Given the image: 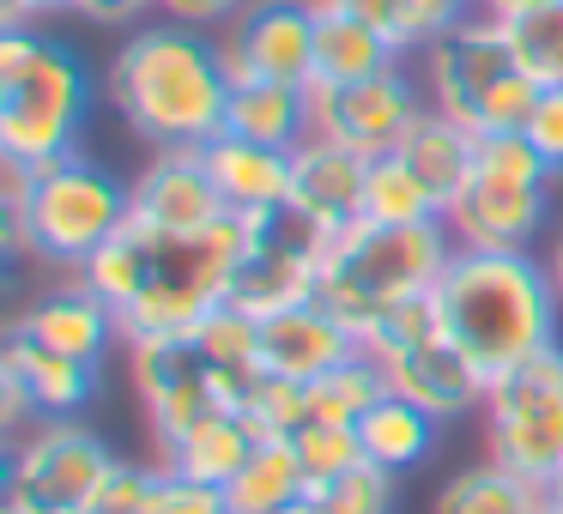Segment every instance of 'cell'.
<instances>
[{
  "instance_id": "cell-1",
  "label": "cell",
  "mask_w": 563,
  "mask_h": 514,
  "mask_svg": "<svg viewBox=\"0 0 563 514\" xmlns=\"http://www.w3.org/2000/svg\"><path fill=\"white\" fill-rule=\"evenodd\" d=\"M236 255H243V219H219L207 231H158V224L128 219L74 279H86L115 309L128 345L195 333L212 309H224Z\"/></svg>"
},
{
  "instance_id": "cell-2",
  "label": "cell",
  "mask_w": 563,
  "mask_h": 514,
  "mask_svg": "<svg viewBox=\"0 0 563 514\" xmlns=\"http://www.w3.org/2000/svg\"><path fill=\"white\" fill-rule=\"evenodd\" d=\"M122 127L152 152L170 146H207L224 134V110H231V74H224L219 37L195 25H140L122 37L103 74Z\"/></svg>"
},
{
  "instance_id": "cell-3",
  "label": "cell",
  "mask_w": 563,
  "mask_h": 514,
  "mask_svg": "<svg viewBox=\"0 0 563 514\" xmlns=\"http://www.w3.org/2000/svg\"><path fill=\"white\" fill-rule=\"evenodd\" d=\"M437 321L485 376H503L521 357L558 345L563 297L551 284L545 260L527 248H461L437 279Z\"/></svg>"
},
{
  "instance_id": "cell-4",
  "label": "cell",
  "mask_w": 563,
  "mask_h": 514,
  "mask_svg": "<svg viewBox=\"0 0 563 514\" xmlns=\"http://www.w3.org/2000/svg\"><path fill=\"white\" fill-rule=\"evenodd\" d=\"M0 188H7V255H31L62 272H86V260L134 219L128 182L86 152L37 170L0 158Z\"/></svg>"
},
{
  "instance_id": "cell-5",
  "label": "cell",
  "mask_w": 563,
  "mask_h": 514,
  "mask_svg": "<svg viewBox=\"0 0 563 514\" xmlns=\"http://www.w3.org/2000/svg\"><path fill=\"white\" fill-rule=\"evenodd\" d=\"M91 115V74L49 31H0V158H74Z\"/></svg>"
},
{
  "instance_id": "cell-6",
  "label": "cell",
  "mask_w": 563,
  "mask_h": 514,
  "mask_svg": "<svg viewBox=\"0 0 563 514\" xmlns=\"http://www.w3.org/2000/svg\"><path fill=\"white\" fill-rule=\"evenodd\" d=\"M454 255V236L442 219L430 224H376L357 219L333 231L328 267H321V303L364 339L388 309L430 297Z\"/></svg>"
},
{
  "instance_id": "cell-7",
  "label": "cell",
  "mask_w": 563,
  "mask_h": 514,
  "mask_svg": "<svg viewBox=\"0 0 563 514\" xmlns=\"http://www.w3.org/2000/svg\"><path fill=\"white\" fill-rule=\"evenodd\" d=\"M424 91L430 110L454 115L461 127L485 134H521L527 115H533L539 86L521 74L509 37H503V19L473 13L454 31H442L424 49Z\"/></svg>"
},
{
  "instance_id": "cell-8",
  "label": "cell",
  "mask_w": 563,
  "mask_h": 514,
  "mask_svg": "<svg viewBox=\"0 0 563 514\" xmlns=\"http://www.w3.org/2000/svg\"><path fill=\"white\" fill-rule=\"evenodd\" d=\"M551 182L558 176L545 170V158L533 152L527 134H485L473 182L442 212V224L461 248H533Z\"/></svg>"
},
{
  "instance_id": "cell-9",
  "label": "cell",
  "mask_w": 563,
  "mask_h": 514,
  "mask_svg": "<svg viewBox=\"0 0 563 514\" xmlns=\"http://www.w3.org/2000/svg\"><path fill=\"white\" fill-rule=\"evenodd\" d=\"M333 231L316 224L303 206H273L243 219V255L231 272V297L224 303L249 321L285 315L297 303H316L321 297V267H328Z\"/></svg>"
},
{
  "instance_id": "cell-10",
  "label": "cell",
  "mask_w": 563,
  "mask_h": 514,
  "mask_svg": "<svg viewBox=\"0 0 563 514\" xmlns=\"http://www.w3.org/2000/svg\"><path fill=\"white\" fill-rule=\"evenodd\" d=\"M485 454L551 484L563 472V345L521 357L485 388Z\"/></svg>"
},
{
  "instance_id": "cell-11",
  "label": "cell",
  "mask_w": 563,
  "mask_h": 514,
  "mask_svg": "<svg viewBox=\"0 0 563 514\" xmlns=\"http://www.w3.org/2000/svg\"><path fill=\"white\" fill-rule=\"evenodd\" d=\"M122 454L79 417L37 424L7 448V509L13 514H86Z\"/></svg>"
},
{
  "instance_id": "cell-12",
  "label": "cell",
  "mask_w": 563,
  "mask_h": 514,
  "mask_svg": "<svg viewBox=\"0 0 563 514\" xmlns=\"http://www.w3.org/2000/svg\"><path fill=\"white\" fill-rule=\"evenodd\" d=\"M128 376H134L140 412H146L152 448H170L195 424L219 412H236L219 364L195 333H164V339H128Z\"/></svg>"
},
{
  "instance_id": "cell-13",
  "label": "cell",
  "mask_w": 563,
  "mask_h": 514,
  "mask_svg": "<svg viewBox=\"0 0 563 514\" xmlns=\"http://www.w3.org/2000/svg\"><path fill=\"white\" fill-rule=\"evenodd\" d=\"M424 110H430V91L406 67H388L376 79H352V86H309V134L333 139L357 158H388Z\"/></svg>"
},
{
  "instance_id": "cell-14",
  "label": "cell",
  "mask_w": 563,
  "mask_h": 514,
  "mask_svg": "<svg viewBox=\"0 0 563 514\" xmlns=\"http://www.w3.org/2000/svg\"><path fill=\"white\" fill-rule=\"evenodd\" d=\"M219 55L231 86L243 79H316V0H249L243 13L219 31Z\"/></svg>"
},
{
  "instance_id": "cell-15",
  "label": "cell",
  "mask_w": 563,
  "mask_h": 514,
  "mask_svg": "<svg viewBox=\"0 0 563 514\" xmlns=\"http://www.w3.org/2000/svg\"><path fill=\"white\" fill-rule=\"evenodd\" d=\"M376 364L388 369V388L400 393V400L424 405L437 424L466 417V412H485L490 376L449 339V333H424V339H412V345H400V351L376 357Z\"/></svg>"
},
{
  "instance_id": "cell-16",
  "label": "cell",
  "mask_w": 563,
  "mask_h": 514,
  "mask_svg": "<svg viewBox=\"0 0 563 514\" xmlns=\"http://www.w3.org/2000/svg\"><path fill=\"white\" fill-rule=\"evenodd\" d=\"M128 200H134V219L140 224H158V231H207V224L231 219L200 146L152 152L146 170L128 182Z\"/></svg>"
},
{
  "instance_id": "cell-17",
  "label": "cell",
  "mask_w": 563,
  "mask_h": 514,
  "mask_svg": "<svg viewBox=\"0 0 563 514\" xmlns=\"http://www.w3.org/2000/svg\"><path fill=\"white\" fill-rule=\"evenodd\" d=\"M357 351H364V339H357L340 315H328L321 297L261 321V369H267V376H285V381H303V388L316 376H328V369H340L345 357H357Z\"/></svg>"
},
{
  "instance_id": "cell-18",
  "label": "cell",
  "mask_w": 563,
  "mask_h": 514,
  "mask_svg": "<svg viewBox=\"0 0 563 514\" xmlns=\"http://www.w3.org/2000/svg\"><path fill=\"white\" fill-rule=\"evenodd\" d=\"M7 327L25 333V339H37V345H49V351H62V357H79V364H103V351L122 339L115 309L103 303L86 279L55 284V291L31 297V303L19 309Z\"/></svg>"
},
{
  "instance_id": "cell-19",
  "label": "cell",
  "mask_w": 563,
  "mask_h": 514,
  "mask_svg": "<svg viewBox=\"0 0 563 514\" xmlns=\"http://www.w3.org/2000/svg\"><path fill=\"white\" fill-rule=\"evenodd\" d=\"M98 369L103 364H79V357H62L49 345L25 339V333L7 327L0 339V381L19 388L37 412V424H62V417H79L98 393Z\"/></svg>"
},
{
  "instance_id": "cell-20",
  "label": "cell",
  "mask_w": 563,
  "mask_h": 514,
  "mask_svg": "<svg viewBox=\"0 0 563 514\" xmlns=\"http://www.w3.org/2000/svg\"><path fill=\"white\" fill-rule=\"evenodd\" d=\"M364 188H369V158L309 134L291 152V206H303L316 224L345 231L364 219Z\"/></svg>"
},
{
  "instance_id": "cell-21",
  "label": "cell",
  "mask_w": 563,
  "mask_h": 514,
  "mask_svg": "<svg viewBox=\"0 0 563 514\" xmlns=\"http://www.w3.org/2000/svg\"><path fill=\"white\" fill-rule=\"evenodd\" d=\"M200 152H207V170L219 182L231 219H255V212H273L291 200V152L255 146V139H236V134L207 139Z\"/></svg>"
},
{
  "instance_id": "cell-22",
  "label": "cell",
  "mask_w": 563,
  "mask_h": 514,
  "mask_svg": "<svg viewBox=\"0 0 563 514\" xmlns=\"http://www.w3.org/2000/svg\"><path fill=\"white\" fill-rule=\"evenodd\" d=\"M388 67H400V55L369 19H357L340 0H316V79L309 86H352Z\"/></svg>"
},
{
  "instance_id": "cell-23",
  "label": "cell",
  "mask_w": 563,
  "mask_h": 514,
  "mask_svg": "<svg viewBox=\"0 0 563 514\" xmlns=\"http://www.w3.org/2000/svg\"><path fill=\"white\" fill-rule=\"evenodd\" d=\"M394 152L412 164V176L430 188V194H437L442 212L461 200V188L473 182V170H478V134H473V127H461L454 115H442V110L418 115L412 134H406Z\"/></svg>"
},
{
  "instance_id": "cell-24",
  "label": "cell",
  "mask_w": 563,
  "mask_h": 514,
  "mask_svg": "<svg viewBox=\"0 0 563 514\" xmlns=\"http://www.w3.org/2000/svg\"><path fill=\"white\" fill-rule=\"evenodd\" d=\"M261 442L267 436H261L243 412H219V417H207V424H195L188 436H176L170 448H158V466L176 472V478H195V484H219L224 490L249 466V454H255Z\"/></svg>"
},
{
  "instance_id": "cell-25",
  "label": "cell",
  "mask_w": 563,
  "mask_h": 514,
  "mask_svg": "<svg viewBox=\"0 0 563 514\" xmlns=\"http://www.w3.org/2000/svg\"><path fill=\"white\" fill-rule=\"evenodd\" d=\"M224 134L297 152L309 139V86H285V79H243V86H231Z\"/></svg>"
},
{
  "instance_id": "cell-26",
  "label": "cell",
  "mask_w": 563,
  "mask_h": 514,
  "mask_svg": "<svg viewBox=\"0 0 563 514\" xmlns=\"http://www.w3.org/2000/svg\"><path fill=\"white\" fill-rule=\"evenodd\" d=\"M430 514H545V484L509 472L503 460H473L437 490Z\"/></svg>"
},
{
  "instance_id": "cell-27",
  "label": "cell",
  "mask_w": 563,
  "mask_h": 514,
  "mask_svg": "<svg viewBox=\"0 0 563 514\" xmlns=\"http://www.w3.org/2000/svg\"><path fill=\"white\" fill-rule=\"evenodd\" d=\"M357 442H364V460L388 466V472L400 478V472H412V466L430 460V448H437V417H430L424 405L400 400V393H382L364 412V424H357Z\"/></svg>"
},
{
  "instance_id": "cell-28",
  "label": "cell",
  "mask_w": 563,
  "mask_h": 514,
  "mask_svg": "<svg viewBox=\"0 0 563 514\" xmlns=\"http://www.w3.org/2000/svg\"><path fill=\"white\" fill-rule=\"evenodd\" d=\"M382 393H394V388H388V369H382L369 351H357V357H345L340 369H328V376H316V381L303 388L309 424L357 429V424H364V412L382 400Z\"/></svg>"
},
{
  "instance_id": "cell-29",
  "label": "cell",
  "mask_w": 563,
  "mask_h": 514,
  "mask_svg": "<svg viewBox=\"0 0 563 514\" xmlns=\"http://www.w3.org/2000/svg\"><path fill=\"white\" fill-rule=\"evenodd\" d=\"M303 466H297V448L285 436H267L255 454H249V466L224 484V496H231L236 514H279L291 496H303Z\"/></svg>"
},
{
  "instance_id": "cell-30",
  "label": "cell",
  "mask_w": 563,
  "mask_h": 514,
  "mask_svg": "<svg viewBox=\"0 0 563 514\" xmlns=\"http://www.w3.org/2000/svg\"><path fill=\"white\" fill-rule=\"evenodd\" d=\"M503 37L533 86H563V0H533V7L509 13Z\"/></svg>"
},
{
  "instance_id": "cell-31",
  "label": "cell",
  "mask_w": 563,
  "mask_h": 514,
  "mask_svg": "<svg viewBox=\"0 0 563 514\" xmlns=\"http://www.w3.org/2000/svg\"><path fill=\"white\" fill-rule=\"evenodd\" d=\"M364 219H376V224H430V219H442V206H437V194L412 176V164H406L400 152H388V158H369Z\"/></svg>"
},
{
  "instance_id": "cell-32",
  "label": "cell",
  "mask_w": 563,
  "mask_h": 514,
  "mask_svg": "<svg viewBox=\"0 0 563 514\" xmlns=\"http://www.w3.org/2000/svg\"><path fill=\"white\" fill-rule=\"evenodd\" d=\"M291 448H297V466H303V484L309 490H328L333 478H345L357 460H364L357 429H340V424H303L291 436Z\"/></svg>"
},
{
  "instance_id": "cell-33",
  "label": "cell",
  "mask_w": 563,
  "mask_h": 514,
  "mask_svg": "<svg viewBox=\"0 0 563 514\" xmlns=\"http://www.w3.org/2000/svg\"><path fill=\"white\" fill-rule=\"evenodd\" d=\"M243 417L261 429V436H285L291 442L297 429L309 424V400H303V381H285V376H261L243 400Z\"/></svg>"
},
{
  "instance_id": "cell-34",
  "label": "cell",
  "mask_w": 563,
  "mask_h": 514,
  "mask_svg": "<svg viewBox=\"0 0 563 514\" xmlns=\"http://www.w3.org/2000/svg\"><path fill=\"white\" fill-rule=\"evenodd\" d=\"M158 490H164V466L115 460L86 514H158Z\"/></svg>"
},
{
  "instance_id": "cell-35",
  "label": "cell",
  "mask_w": 563,
  "mask_h": 514,
  "mask_svg": "<svg viewBox=\"0 0 563 514\" xmlns=\"http://www.w3.org/2000/svg\"><path fill=\"white\" fill-rule=\"evenodd\" d=\"M394 484L400 478L376 460H357L345 478H333L328 490H316L328 502V514H394Z\"/></svg>"
},
{
  "instance_id": "cell-36",
  "label": "cell",
  "mask_w": 563,
  "mask_h": 514,
  "mask_svg": "<svg viewBox=\"0 0 563 514\" xmlns=\"http://www.w3.org/2000/svg\"><path fill=\"white\" fill-rule=\"evenodd\" d=\"M521 134L533 139V152L545 158V170H551V176H563V86H539L533 115H527Z\"/></svg>"
},
{
  "instance_id": "cell-37",
  "label": "cell",
  "mask_w": 563,
  "mask_h": 514,
  "mask_svg": "<svg viewBox=\"0 0 563 514\" xmlns=\"http://www.w3.org/2000/svg\"><path fill=\"white\" fill-rule=\"evenodd\" d=\"M400 7H406V25H412V37H418V55H424L442 31H454L461 19L478 13V0H400Z\"/></svg>"
},
{
  "instance_id": "cell-38",
  "label": "cell",
  "mask_w": 563,
  "mask_h": 514,
  "mask_svg": "<svg viewBox=\"0 0 563 514\" xmlns=\"http://www.w3.org/2000/svg\"><path fill=\"white\" fill-rule=\"evenodd\" d=\"M158 514H236V509H231V496H224L219 484H195V478H176V472H164Z\"/></svg>"
},
{
  "instance_id": "cell-39",
  "label": "cell",
  "mask_w": 563,
  "mask_h": 514,
  "mask_svg": "<svg viewBox=\"0 0 563 514\" xmlns=\"http://www.w3.org/2000/svg\"><path fill=\"white\" fill-rule=\"evenodd\" d=\"M340 7H352L357 19H369V25L394 43V55H418V37H412V25H406L400 0H340Z\"/></svg>"
},
{
  "instance_id": "cell-40",
  "label": "cell",
  "mask_w": 563,
  "mask_h": 514,
  "mask_svg": "<svg viewBox=\"0 0 563 514\" xmlns=\"http://www.w3.org/2000/svg\"><path fill=\"white\" fill-rule=\"evenodd\" d=\"M249 0H158V13H170L176 25H195V31H224Z\"/></svg>"
},
{
  "instance_id": "cell-41",
  "label": "cell",
  "mask_w": 563,
  "mask_h": 514,
  "mask_svg": "<svg viewBox=\"0 0 563 514\" xmlns=\"http://www.w3.org/2000/svg\"><path fill=\"white\" fill-rule=\"evenodd\" d=\"M158 0H74V13L91 25H140Z\"/></svg>"
},
{
  "instance_id": "cell-42",
  "label": "cell",
  "mask_w": 563,
  "mask_h": 514,
  "mask_svg": "<svg viewBox=\"0 0 563 514\" xmlns=\"http://www.w3.org/2000/svg\"><path fill=\"white\" fill-rule=\"evenodd\" d=\"M55 13H74V0H0V31H31Z\"/></svg>"
},
{
  "instance_id": "cell-43",
  "label": "cell",
  "mask_w": 563,
  "mask_h": 514,
  "mask_svg": "<svg viewBox=\"0 0 563 514\" xmlns=\"http://www.w3.org/2000/svg\"><path fill=\"white\" fill-rule=\"evenodd\" d=\"M279 514H328V502H321L316 490H303V496H291V502H285Z\"/></svg>"
},
{
  "instance_id": "cell-44",
  "label": "cell",
  "mask_w": 563,
  "mask_h": 514,
  "mask_svg": "<svg viewBox=\"0 0 563 514\" xmlns=\"http://www.w3.org/2000/svg\"><path fill=\"white\" fill-rule=\"evenodd\" d=\"M545 272H551V284H558V297H563V231L551 236V255H545Z\"/></svg>"
},
{
  "instance_id": "cell-45",
  "label": "cell",
  "mask_w": 563,
  "mask_h": 514,
  "mask_svg": "<svg viewBox=\"0 0 563 514\" xmlns=\"http://www.w3.org/2000/svg\"><path fill=\"white\" fill-rule=\"evenodd\" d=\"M521 7H533V0H478V13H490V19H509Z\"/></svg>"
},
{
  "instance_id": "cell-46",
  "label": "cell",
  "mask_w": 563,
  "mask_h": 514,
  "mask_svg": "<svg viewBox=\"0 0 563 514\" xmlns=\"http://www.w3.org/2000/svg\"><path fill=\"white\" fill-rule=\"evenodd\" d=\"M545 514H563V472L545 484Z\"/></svg>"
},
{
  "instance_id": "cell-47",
  "label": "cell",
  "mask_w": 563,
  "mask_h": 514,
  "mask_svg": "<svg viewBox=\"0 0 563 514\" xmlns=\"http://www.w3.org/2000/svg\"><path fill=\"white\" fill-rule=\"evenodd\" d=\"M0 514H13V509H0Z\"/></svg>"
}]
</instances>
